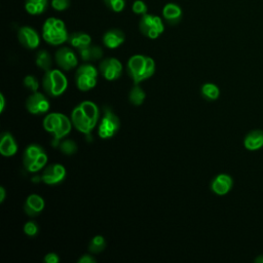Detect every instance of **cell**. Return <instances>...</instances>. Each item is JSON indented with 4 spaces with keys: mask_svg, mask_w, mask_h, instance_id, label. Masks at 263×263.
<instances>
[{
    "mask_svg": "<svg viewBox=\"0 0 263 263\" xmlns=\"http://www.w3.org/2000/svg\"><path fill=\"white\" fill-rule=\"evenodd\" d=\"M202 95L209 101H215L220 96L219 87L214 83H206L202 87Z\"/></svg>",
    "mask_w": 263,
    "mask_h": 263,
    "instance_id": "25",
    "label": "cell"
},
{
    "mask_svg": "<svg viewBox=\"0 0 263 263\" xmlns=\"http://www.w3.org/2000/svg\"><path fill=\"white\" fill-rule=\"evenodd\" d=\"M255 262H256V263H263V255L258 256V257L255 259Z\"/></svg>",
    "mask_w": 263,
    "mask_h": 263,
    "instance_id": "38",
    "label": "cell"
},
{
    "mask_svg": "<svg viewBox=\"0 0 263 263\" xmlns=\"http://www.w3.org/2000/svg\"><path fill=\"white\" fill-rule=\"evenodd\" d=\"M100 118L98 106L90 101H84L77 105L72 111L71 120L73 125L80 133L90 135L96 127Z\"/></svg>",
    "mask_w": 263,
    "mask_h": 263,
    "instance_id": "1",
    "label": "cell"
},
{
    "mask_svg": "<svg viewBox=\"0 0 263 263\" xmlns=\"http://www.w3.org/2000/svg\"><path fill=\"white\" fill-rule=\"evenodd\" d=\"M96 259L91 255H83L79 260L78 263H95Z\"/></svg>",
    "mask_w": 263,
    "mask_h": 263,
    "instance_id": "35",
    "label": "cell"
},
{
    "mask_svg": "<svg viewBox=\"0 0 263 263\" xmlns=\"http://www.w3.org/2000/svg\"><path fill=\"white\" fill-rule=\"evenodd\" d=\"M119 129V119L110 108H104V115L101 119L98 134L102 139L113 137Z\"/></svg>",
    "mask_w": 263,
    "mask_h": 263,
    "instance_id": "9",
    "label": "cell"
},
{
    "mask_svg": "<svg viewBox=\"0 0 263 263\" xmlns=\"http://www.w3.org/2000/svg\"><path fill=\"white\" fill-rule=\"evenodd\" d=\"M18 151V144L9 132H5L0 139V153L6 158L15 156Z\"/></svg>",
    "mask_w": 263,
    "mask_h": 263,
    "instance_id": "17",
    "label": "cell"
},
{
    "mask_svg": "<svg viewBox=\"0 0 263 263\" xmlns=\"http://www.w3.org/2000/svg\"><path fill=\"white\" fill-rule=\"evenodd\" d=\"M72 124V120L62 113H50L43 120L46 130L54 136V146H58L59 141L70 133Z\"/></svg>",
    "mask_w": 263,
    "mask_h": 263,
    "instance_id": "3",
    "label": "cell"
},
{
    "mask_svg": "<svg viewBox=\"0 0 263 263\" xmlns=\"http://www.w3.org/2000/svg\"><path fill=\"white\" fill-rule=\"evenodd\" d=\"M38 225L35 223V222H33V221H29V222H27L26 224H25V226H24V232L27 234V235H29V236H34V235H36L37 233H38Z\"/></svg>",
    "mask_w": 263,
    "mask_h": 263,
    "instance_id": "33",
    "label": "cell"
},
{
    "mask_svg": "<svg viewBox=\"0 0 263 263\" xmlns=\"http://www.w3.org/2000/svg\"><path fill=\"white\" fill-rule=\"evenodd\" d=\"M245 147L250 151L259 150L263 147V130L255 129L250 132L244 140Z\"/></svg>",
    "mask_w": 263,
    "mask_h": 263,
    "instance_id": "20",
    "label": "cell"
},
{
    "mask_svg": "<svg viewBox=\"0 0 263 263\" xmlns=\"http://www.w3.org/2000/svg\"><path fill=\"white\" fill-rule=\"evenodd\" d=\"M56 62L60 68L65 71H69L75 68L78 61L74 52L69 48H62L56 53Z\"/></svg>",
    "mask_w": 263,
    "mask_h": 263,
    "instance_id": "12",
    "label": "cell"
},
{
    "mask_svg": "<svg viewBox=\"0 0 263 263\" xmlns=\"http://www.w3.org/2000/svg\"><path fill=\"white\" fill-rule=\"evenodd\" d=\"M24 85L27 87L28 90H30L31 92L35 93L38 91V87H39V82L36 79V77L32 76V75H27L24 79Z\"/></svg>",
    "mask_w": 263,
    "mask_h": 263,
    "instance_id": "30",
    "label": "cell"
},
{
    "mask_svg": "<svg viewBox=\"0 0 263 263\" xmlns=\"http://www.w3.org/2000/svg\"><path fill=\"white\" fill-rule=\"evenodd\" d=\"M127 72L135 84H138L155 74L156 63L150 57L135 55L127 62Z\"/></svg>",
    "mask_w": 263,
    "mask_h": 263,
    "instance_id": "2",
    "label": "cell"
},
{
    "mask_svg": "<svg viewBox=\"0 0 263 263\" xmlns=\"http://www.w3.org/2000/svg\"><path fill=\"white\" fill-rule=\"evenodd\" d=\"M52 7L58 12L66 11L70 7V0H52Z\"/></svg>",
    "mask_w": 263,
    "mask_h": 263,
    "instance_id": "32",
    "label": "cell"
},
{
    "mask_svg": "<svg viewBox=\"0 0 263 263\" xmlns=\"http://www.w3.org/2000/svg\"><path fill=\"white\" fill-rule=\"evenodd\" d=\"M26 107L31 114L40 115L47 113L50 110L51 104L45 95L35 92L27 99Z\"/></svg>",
    "mask_w": 263,
    "mask_h": 263,
    "instance_id": "10",
    "label": "cell"
},
{
    "mask_svg": "<svg viewBox=\"0 0 263 263\" xmlns=\"http://www.w3.org/2000/svg\"><path fill=\"white\" fill-rule=\"evenodd\" d=\"M79 55L82 61L91 62V61H98L103 57V51L100 47L97 46H89L79 51Z\"/></svg>",
    "mask_w": 263,
    "mask_h": 263,
    "instance_id": "23",
    "label": "cell"
},
{
    "mask_svg": "<svg viewBox=\"0 0 263 263\" xmlns=\"http://www.w3.org/2000/svg\"><path fill=\"white\" fill-rule=\"evenodd\" d=\"M145 97H146V95H145L144 91L137 84H136V86H134L133 89L130 90L129 95H128L129 102L135 106H140L144 102Z\"/></svg>",
    "mask_w": 263,
    "mask_h": 263,
    "instance_id": "26",
    "label": "cell"
},
{
    "mask_svg": "<svg viewBox=\"0 0 263 263\" xmlns=\"http://www.w3.org/2000/svg\"><path fill=\"white\" fill-rule=\"evenodd\" d=\"M6 107V99L3 94H0V112H4Z\"/></svg>",
    "mask_w": 263,
    "mask_h": 263,
    "instance_id": "36",
    "label": "cell"
},
{
    "mask_svg": "<svg viewBox=\"0 0 263 263\" xmlns=\"http://www.w3.org/2000/svg\"><path fill=\"white\" fill-rule=\"evenodd\" d=\"M66 177V169L59 164L49 166L43 172L41 179L48 185H56L61 183Z\"/></svg>",
    "mask_w": 263,
    "mask_h": 263,
    "instance_id": "13",
    "label": "cell"
},
{
    "mask_svg": "<svg viewBox=\"0 0 263 263\" xmlns=\"http://www.w3.org/2000/svg\"><path fill=\"white\" fill-rule=\"evenodd\" d=\"M69 40V43L70 45L77 49L78 51L91 46L92 43V38L89 34L86 33H83V32H75L73 34H71L68 38Z\"/></svg>",
    "mask_w": 263,
    "mask_h": 263,
    "instance_id": "21",
    "label": "cell"
},
{
    "mask_svg": "<svg viewBox=\"0 0 263 263\" xmlns=\"http://www.w3.org/2000/svg\"><path fill=\"white\" fill-rule=\"evenodd\" d=\"M42 37L49 45L60 46L68 40V32L64 22L57 18H49L42 27Z\"/></svg>",
    "mask_w": 263,
    "mask_h": 263,
    "instance_id": "4",
    "label": "cell"
},
{
    "mask_svg": "<svg viewBox=\"0 0 263 263\" xmlns=\"http://www.w3.org/2000/svg\"><path fill=\"white\" fill-rule=\"evenodd\" d=\"M6 199V189L4 187H0V203H4Z\"/></svg>",
    "mask_w": 263,
    "mask_h": 263,
    "instance_id": "37",
    "label": "cell"
},
{
    "mask_svg": "<svg viewBox=\"0 0 263 263\" xmlns=\"http://www.w3.org/2000/svg\"><path fill=\"white\" fill-rule=\"evenodd\" d=\"M232 178L226 174H220L213 180L211 184L212 190L218 195H224L228 193L232 187Z\"/></svg>",
    "mask_w": 263,
    "mask_h": 263,
    "instance_id": "15",
    "label": "cell"
},
{
    "mask_svg": "<svg viewBox=\"0 0 263 263\" xmlns=\"http://www.w3.org/2000/svg\"><path fill=\"white\" fill-rule=\"evenodd\" d=\"M45 261L47 263H58L60 261V258L56 253H49L46 255Z\"/></svg>",
    "mask_w": 263,
    "mask_h": 263,
    "instance_id": "34",
    "label": "cell"
},
{
    "mask_svg": "<svg viewBox=\"0 0 263 263\" xmlns=\"http://www.w3.org/2000/svg\"><path fill=\"white\" fill-rule=\"evenodd\" d=\"M105 246H106V240L105 238L102 236V235H96L92 238L91 243H90V247H89V250L94 253V254H97V253H100L102 252L104 249H105Z\"/></svg>",
    "mask_w": 263,
    "mask_h": 263,
    "instance_id": "27",
    "label": "cell"
},
{
    "mask_svg": "<svg viewBox=\"0 0 263 263\" xmlns=\"http://www.w3.org/2000/svg\"><path fill=\"white\" fill-rule=\"evenodd\" d=\"M42 85L48 95L59 97L67 90L68 80L60 70H49L43 77Z\"/></svg>",
    "mask_w": 263,
    "mask_h": 263,
    "instance_id": "6",
    "label": "cell"
},
{
    "mask_svg": "<svg viewBox=\"0 0 263 263\" xmlns=\"http://www.w3.org/2000/svg\"><path fill=\"white\" fill-rule=\"evenodd\" d=\"M18 38L21 45L28 50H34L38 48L40 43V37L38 33L31 27H22L18 32Z\"/></svg>",
    "mask_w": 263,
    "mask_h": 263,
    "instance_id": "14",
    "label": "cell"
},
{
    "mask_svg": "<svg viewBox=\"0 0 263 263\" xmlns=\"http://www.w3.org/2000/svg\"><path fill=\"white\" fill-rule=\"evenodd\" d=\"M36 65L41 70H45L46 72L51 70V67H52L51 55L45 50L39 51L36 56Z\"/></svg>",
    "mask_w": 263,
    "mask_h": 263,
    "instance_id": "24",
    "label": "cell"
},
{
    "mask_svg": "<svg viewBox=\"0 0 263 263\" xmlns=\"http://www.w3.org/2000/svg\"><path fill=\"white\" fill-rule=\"evenodd\" d=\"M98 70L90 64L81 65L75 74L77 87L82 92H87L96 86Z\"/></svg>",
    "mask_w": 263,
    "mask_h": 263,
    "instance_id": "7",
    "label": "cell"
},
{
    "mask_svg": "<svg viewBox=\"0 0 263 263\" xmlns=\"http://www.w3.org/2000/svg\"><path fill=\"white\" fill-rule=\"evenodd\" d=\"M48 0H26L25 10L31 16H39L48 9Z\"/></svg>",
    "mask_w": 263,
    "mask_h": 263,
    "instance_id": "22",
    "label": "cell"
},
{
    "mask_svg": "<svg viewBox=\"0 0 263 263\" xmlns=\"http://www.w3.org/2000/svg\"><path fill=\"white\" fill-rule=\"evenodd\" d=\"M60 149L61 151L64 153V155H67V156H72L73 153L76 152L77 150V145L74 141L72 140H64L61 144H60Z\"/></svg>",
    "mask_w": 263,
    "mask_h": 263,
    "instance_id": "28",
    "label": "cell"
},
{
    "mask_svg": "<svg viewBox=\"0 0 263 263\" xmlns=\"http://www.w3.org/2000/svg\"><path fill=\"white\" fill-rule=\"evenodd\" d=\"M45 209V201L38 194H31L27 197L24 205V210L26 214L30 217L38 216L42 210Z\"/></svg>",
    "mask_w": 263,
    "mask_h": 263,
    "instance_id": "16",
    "label": "cell"
},
{
    "mask_svg": "<svg viewBox=\"0 0 263 263\" xmlns=\"http://www.w3.org/2000/svg\"><path fill=\"white\" fill-rule=\"evenodd\" d=\"M104 4L114 13H120L125 8V0H104Z\"/></svg>",
    "mask_w": 263,
    "mask_h": 263,
    "instance_id": "29",
    "label": "cell"
},
{
    "mask_svg": "<svg viewBox=\"0 0 263 263\" xmlns=\"http://www.w3.org/2000/svg\"><path fill=\"white\" fill-rule=\"evenodd\" d=\"M163 18L170 25H177L182 19V9L176 4H168L163 9Z\"/></svg>",
    "mask_w": 263,
    "mask_h": 263,
    "instance_id": "19",
    "label": "cell"
},
{
    "mask_svg": "<svg viewBox=\"0 0 263 263\" xmlns=\"http://www.w3.org/2000/svg\"><path fill=\"white\" fill-rule=\"evenodd\" d=\"M132 9H133V12L136 15H139V16H144L148 12V8H147L146 4L144 2H142V0H136V2L133 4V7H132Z\"/></svg>",
    "mask_w": 263,
    "mask_h": 263,
    "instance_id": "31",
    "label": "cell"
},
{
    "mask_svg": "<svg viewBox=\"0 0 263 263\" xmlns=\"http://www.w3.org/2000/svg\"><path fill=\"white\" fill-rule=\"evenodd\" d=\"M24 167L28 172L35 173L41 170L48 163V156L41 146L37 144L29 145L23 156Z\"/></svg>",
    "mask_w": 263,
    "mask_h": 263,
    "instance_id": "5",
    "label": "cell"
},
{
    "mask_svg": "<svg viewBox=\"0 0 263 263\" xmlns=\"http://www.w3.org/2000/svg\"><path fill=\"white\" fill-rule=\"evenodd\" d=\"M100 72L107 80L117 79L122 72V65L119 60L115 58H108L101 62Z\"/></svg>",
    "mask_w": 263,
    "mask_h": 263,
    "instance_id": "11",
    "label": "cell"
},
{
    "mask_svg": "<svg viewBox=\"0 0 263 263\" xmlns=\"http://www.w3.org/2000/svg\"><path fill=\"white\" fill-rule=\"evenodd\" d=\"M124 33L119 29H111L107 31L103 36V42L108 49H117L124 42Z\"/></svg>",
    "mask_w": 263,
    "mask_h": 263,
    "instance_id": "18",
    "label": "cell"
},
{
    "mask_svg": "<svg viewBox=\"0 0 263 263\" xmlns=\"http://www.w3.org/2000/svg\"><path fill=\"white\" fill-rule=\"evenodd\" d=\"M139 28L143 35L151 39L160 37V35H162L165 31V25L162 18L149 14L142 16Z\"/></svg>",
    "mask_w": 263,
    "mask_h": 263,
    "instance_id": "8",
    "label": "cell"
}]
</instances>
